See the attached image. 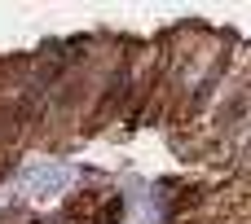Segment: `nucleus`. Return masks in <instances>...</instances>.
Listing matches in <instances>:
<instances>
[{
    "label": "nucleus",
    "mask_w": 251,
    "mask_h": 224,
    "mask_svg": "<svg viewBox=\"0 0 251 224\" xmlns=\"http://www.w3.org/2000/svg\"><path fill=\"white\" fill-rule=\"evenodd\" d=\"M119 216H124V202H119V198H110V202L101 207V216H97V224H115Z\"/></svg>",
    "instance_id": "obj_1"
}]
</instances>
